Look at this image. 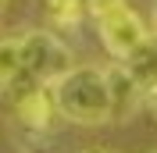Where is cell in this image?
<instances>
[{"mask_svg":"<svg viewBox=\"0 0 157 153\" xmlns=\"http://www.w3.org/2000/svg\"><path fill=\"white\" fill-rule=\"evenodd\" d=\"M82 153H114V150H104V146H93V150H82Z\"/></svg>","mask_w":157,"mask_h":153,"instance_id":"ba28073f","label":"cell"},{"mask_svg":"<svg viewBox=\"0 0 157 153\" xmlns=\"http://www.w3.org/2000/svg\"><path fill=\"white\" fill-rule=\"evenodd\" d=\"M50 100L64 121L75 125H107L111 121V93L107 75L97 64H75L64 78L50 86Z\"/></svg>","mask_w":157,"mask_h":153,"instance_id":"6da1fadb","label":"cell"},{"mask_svg":"<svg viewBox=\"0 0 157 153\" xmlns=\"http://www.w3.org/2000/svg\"><path fill=\"white\" fill-rule=\"evenodd\" d=\"M147 153H157V150H147Z\"/></svg>","mask_w":157,"mask_h":153,"instance_id":"30bf717a","label":"cell"},{"mask_svg":"<svg viewBox=\"0 0 157 153\" xmlns=\"http://www.w3.org/2000/svg\"><path fill=\"white\" fill-rule=\"evenodd\" d=\"M104 75H107V93H111V121H128V118L143 107L147 93L132 82V75H128L118 61L111 68H104Z\"/></svg>","mask_w":157,"mask_h":153,"instance_id":"277c9868","label":"cell"},{"mask_svg":"<svg viewBox=\"0 0 157 153\" xmlns=\"http://www.w3.org/2000/svg\"><path fill=\"white\" fill-rule=\"evenodd\" d=\"M21 78V32L0 36V89L14 86Z\"/></svg>","mask_w":157,"mask_h":153,"instance_id":"8992f818","label":"cell"},{"mask_svg":"<svg viewBox=\"0 0 157 153\" xmlns=\"http://www.w3.org/2000/svg\"><path fill=\"white\" fill-rule=\"evenodd\" d=\"M97 32H100L104 50H107L111 57L121 64V61H125L128 54H132V50L147 39L150 29L143 25V18L128 7L125 0H118V4H111V7L97 11Z\"/></svg>","mask_w":157,"mask_h":153,"instance_id":"3957f363","label":"cell"},{"mask_svg":"<svg viewBox=\"0 0 157 153\" xmlns=\"http://www.w3.org/2000/svg\"><path fill=\"white\" fill-rule=\"evenodd\" d=\"M75 68L71 50L47 29H29L21 32V78H32L39 86H54Z\"/></svg>","mask_w":157,"mask_h":153,"instance_id":"7a4b0ae2","label":"cell"},{"mask_svg":"<svg viewBox=\"0 0 157 153\" xmlns=\"http://www.w3.org/2000/svg\"><path fill=\"white\" fill-rule=\"evenodd\" d=\"M4 7H7V0H0V11H4Z\"/></svg>","mask_w":157,"mask_h":153,"instance_id":"9c48e42d","label":"cell"},{"mask_svg":"<svg viewBox=\"0 0 157 153\" xmlns=\"http://www.w3.org/2000/svg\"><path fill=\"white\" fill-rule=\"evenodd\" d=\"M147 103H150V114L157 118V86H154V89H150V93H147Z\"/></svg>","mask_w":157,"mask_h":153,"instance_id":"52a82bcc","label":"cell"},{"mask_svg":"<svg viewBox=\"0 0 157 153\" xmlns=\"http://www.w3.org/2000/svg\"><path fill=\"white\" fill-rule=\"evenodd\" d=\"M121 68L132 75V82H136L143 93H150V89L157 86V32H147V39L121 61Z\"/></svg>","mask_w":157,"mask_h":153,"instance_id":"5b68a950","label":"cell"}]
</instances>
